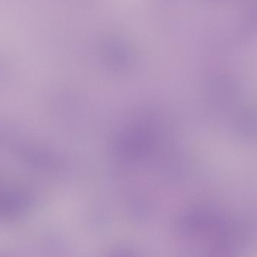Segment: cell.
<instances>
[{
    "instance_id": "cell-1",
    "label": "cell",
    "mask_w": 257,
    "mask_h": 257,
    "mask_svg": "<svg viewBox=\"0 0 257 257\" xmlns=\"http://www.w3.org/2000/svg\"><path fill=\"white\" fill-rule=\"evenodd\" d=\"M30 200L21 192L0 193V221L12 220L22 214L28 208Z\"/></svg>"
}]
</instances>
